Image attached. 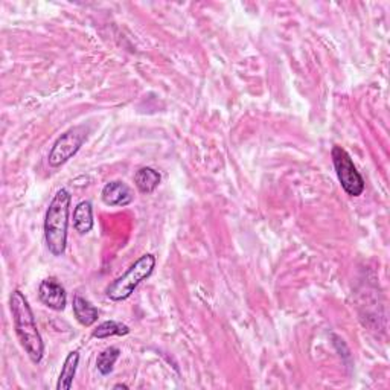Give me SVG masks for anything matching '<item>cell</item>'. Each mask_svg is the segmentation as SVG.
Listing matches in <instances>:
<instances>
[{
  "mask_svg": "<svg viewBox=\"0 0 390 390\" xmlns=\"http://www.w3.org/2000/svg\"><path fill=\"white\" fill-rule=\"evenodd\" d=\"M72 197L67 189H58L50 200L45 217V240L54 257H62L67 245L69 209Z\"/></svg>",
  "mask_w": 390,
  "mask_h": 390,
  "instance_id": "obj_2",
  "label": "cell"
},
{
  "mask_svg": "<svg viewBox=\"0 0 390 390\" xmlns=\"http://www.w3.org/2000/svg\"><path fill=\"white\" fill-rule=\"evenodd\" d=\"M73 227L81 235L89 233L93 229V208L90 201H81L73 210Z\"/></svg>",
  "mask_w": 390,
  "mask_h": 390,
  "instance_id": "obj_10",
  "label": "cell"
},
{
  "mask_svg": "<svg viewBox=\"0 0 390 390\" xmlns=\"http://www.w3.org/2000/svg\"><path fill=\"white\" fill-rule=\"evenodd\" d=\"M10 307L13 322L15 328V334L19 337L20 345L27 351L28 357L32 363L38 364L43 360L45 355V343L40 335V331L36 324V317L31 310V305L24 294L20 290H15L11 293Z\"/></svg>",
  "mask_w": 390,
  "mask_h": 390,
  "instance_id": "obj_1",
  "label": "cell"
},
{
  "mask_svg": "<svg viewBox=\"0 0 390 390\" xmlns=\"http://www.w3.org/2000/svg\"><path fill=\"white\" fill-rule=\"evenodd\" d=\"M38 298L46 307L54 311H63L67 303V296L63 285L55 277H48L38 287Z\"/></svg>",
  "mask_w": 390,
  "mask_h": 390,
  "instance_id": "obj_6",
  "label": "cell"
},
{
  "mask_svg": "<svg viewBox=\"0 0 390 390\" xmlns=\"http://www.w3.org/2000/svg\"><path fill=\"white\" fill-rule=\"evenodd\" d=\"M156 267V258L147 253V255L140 257L134 264L125 271L124 276H120L110 284L106 290L108 299L115 302H121L129 299L134 293L136 288L139 287L142 281H145L147 277L151 276Z\"/></svg>",
  "mask_w": 390,
  "mask_h": 390,
  "instance_id": "obj_3",
  "label": "cell"
},
{
  "mask_svg": "<svg viewBox=\"0 0 390 390\" xmlns=\"http://www.w3.org/2000/svg\"><path fill=\"white\" fill-rule=\"evenodd\" d=\"M120 355H121L120 347H115V346H110L101 352L96 359V368L99 370V374L108 375L110 372L113 370L115 363L117 361V359H120Z\"/></svg>",
  "mask_w": 390,
  "mask_h": 390,
  "instance_id": "obj_13",
  "label": "cell"
},
{
  "mask_svg": "<svg viewBox=\"0 0 390 390\" xmlns=\"http://www.w3.org/2000/svg\"><path fill=\"white\" fill-rule=\"evenodd\" d=\"M72 307L76 320H78L82 326H92L99 317L98 308L93 307L87 299L81 298V296H75Z\"/></svg>",
  "mask_w": 390,
  "mask_h": 390,
  "instance_id": "obj_9",
  "label": "cell"
},
{
  "mask_svg": "<svg viewBox=\"0 0 390 390\" xmlns=\"http://www.w3.org/2000/svg\"><path fill=\"white\" fill-rule=\"evenodd\" d=\"M160 180H162V177H160L159 171L151 166H142L134 174V185L142 194L154 192L160 185Z\"/></svg>",
  "mask_w": 390,
  "mask_h": 390,
  "instance_id": "obj_8",
  "label": "cell"
},
{
  "mask_svg": "<svg viewBox=\"0 0 390 390\" xmlns=\"http://www.w3.org/2000/svg\"><path fill=\"white\" fill-rule=\"evenodd\" d=\"M130 334V328L116 320H107L98 325L96 329H93L92 337L95 338H108L113 335H127Z\"/></svg>",
  "mask_w": 390,
  "mask_h": 390,
  "instance_id": "obj_12",
  "label": "cell"
},
{
  "mask_svg": "<svg viewBox=\"0 0 390 390\" xmlns=\"http://www.w3.org/2000/svg\"><path fill=\"white\" fill-rule=\"evenodd\" d=\"M115 389H129V386H127V384H116Z\"/></svg>",
  "mask_w": 390,
  "mask_h": 390,
  "instance_id": "obj_14",
  "label": "cell"
},
{
  "mask_svg": "<svg viewBox=\"0 0 390 390\" xmlns=\"http://www.w3.org/2000/svg\"><path fill=\"white\" fill-rule=\"evenodd\" d=\"M78 363H80L78 352L73 351L67 355L60 372V377H58V383H57L58 390H69L72 387L73 378L76 375V369H78Z\"/></svg>",
  "mask_w": 390,
  "mask_h": 390,
  "instance_id": "obj_11",
  "label": "cell"
},
{
  "mask_svg": "<svg viewBox=\"0 0 390 390\" xmlns=\"http://www.w3.org/2000/svg\"><path fill=\"white\" fill-rule=\"evenodd\" d=\"M89 131H90L89 127L78 125L62 134L54 143L52 150L49 151V156H48L49 165L52 168H58L63 164H66L69 159H72L76 152L80 151L82 143L86 142Z\"/></svg>",
  "mask_w": 390,
  "mask_h": 390,
  "instance_id": "obj_4",
  "label": "cell"
},
{
  "mask_svg": "<svg viewBox=\"0 0 390 390\" xmlns=\"http://www.w3.org/2000/svg\"><path fill=\"white\" fill-rule=\"evenodd\" d=\"M101 198L106 203L107 206H127L134 200V195L131 189L122 182H110L107 183L103 192H101Z\"/></svg>",
  "mask_w": 390,
  "mask_h": 390,
  "instance_id": "obj_7",
  "label": "cell"
},
{
  "mask_svg": "<svg viewBox=\"0 0 390 390\" xmlns=\"http://www.w3.org/2000/svg\"><path fill=\"white\" fill-rule=\"evenodd\" d=\"M331 156H333V164L343 191L347 195H351V197H360L364 192V180L361 174L357 171V168H355L351 156L347 154L346 150L338 145L333 148Z\"/></svg>",
  "mask_w": 390,
  "mask_h": 390,
  "instance_id": "obj_5",
  "label": "cell"
}]
</instances>
